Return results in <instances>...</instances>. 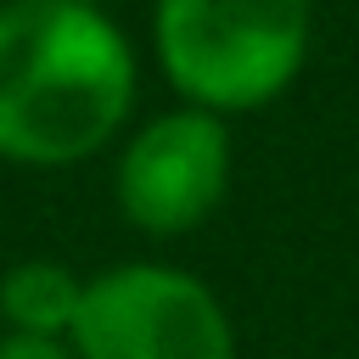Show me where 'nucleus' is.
Listing matches in <instances>:
<instances>
[{
    "label": "nucleus",
    "instance_id": "4",
    "mask_svg": "<svg viewBox=\"0 0 359 359\" xmlns=\"http://www.w3.org/2000/svg\"><path fill=\"white\" fill-rule=\"evenodd\" d=\"M230 191V129L202 107H174L146 118L112 168V196L123 224L140 236H185L219 213Z\"/></svg>",
    "mask_w": 359,
    "mask_h": 359
},
{
    "label": "nucleus",
    "instance_id": "7",
    "mask_svg": "<svg viewBox=\"0 0 359 359\" xmlns=\"http://www.w3.org/2000/svg\"><path fill=\"white\" fill-rule=\"evenodd\" d=\"M90 6H107V0H90Z\"/></svg>",
    "mask_w": 359,
    "mask_h": 359
},
{
    "label": "nucleus",
    "instance_id": "5",
    "mask_svg": "<svg viewBox=\"0 0 359 359\" xmlns=\"http://www.w3.org/2000/svg\"><path fill=\"white\" fill-rule=\"evenodd\" d=\"M84 309V280L56 258H22L0 275V320L6 337L67 342Z\"/></svg>",
    "mask_w": 359,
    "mask_h": 359
},
{
    "label": "nucleus",
    "instance_id": "2",
    "mask_svg": "<svg viewBox=\"0 0 359 359\" xmlns=\"http://www.w3.org/2000/svg\"><path fill=\"white\" fill-rule=\"evenodd\" d=\"M309 0H157L151 45L185 107L230 118L292 90L309 56Z\"/></svg>",
    "mask_w": 359,
    "mask_h": 359
},
{
    "label": "nucleus",
    "instance_id": "3",
    "mask_svg": "<svg viewBox=\"0 0 359 359\" xmlns=\"http://www.w3.org/2000/svg\"><path fill=\"white\" fill-rule=\"evenodd\" d=\"M73 359H236V325L208 280L174 264H118L84 280Z\"/></svg>",
    "mask_w": 359,
    "mask_h": 359
},
{
    "label": "nucleus",
    "instance_id": "1",
    "mask_svg": "<svg viewBox=\"0 0 359 359\" xmlns=\"http://www.w3.org/2000/svg\"><path fill=\"white\" fill-rule=\"evenodd\" d=\"M135 45L90 0H0V157L73 168L135 107Z\"/></svg>",
    "mask_w": 359,
    "mask_h": 359
},
{
    "label": "nucleus",
    "instance_id": "6",
    "mask_svg": "<svg viewBox=\"0 0 359 359\" xmlns=\"http://www.w3.org/2000/svg\"><path fill=\"white\" fill-rule=\"evenodd\" d=\"M0 359H73V348L45 337H0Z\"/></svg>",
    "mask_w": 359,
    "mask_h": 359
}]
</instances>
